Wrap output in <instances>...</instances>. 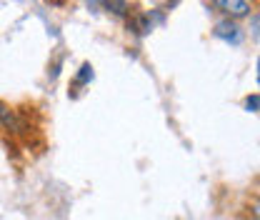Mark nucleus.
<instances>
[{
  "instance_id": "1",
  "label": "nucleus",
  "mask_w": 260,
  "mask_h": 220,
  "mask_svg": "<svg viewBox=\"0 0 260 220\" xmlns=\"http://www.w3.org/2000/svg\"><path fill=\"white\" fill-rule=\"evenodd\" d=\"M213 8H218L228 20H238V18H250L253 15V3L248 0H215Z\"/></svg>"
},
{
  "instance_id": "2",
  "label": "nucleus",
  "mask_w": 260,
  "mask_h": 220,
  "mask_svg": "<svg viewBox=\"0 0 260 220\" xmlns=\"http://www.w3.org/2000/svg\"><path fill=\"white\" fill-rule=\"evenodd\" d=\"M213 35L218 38V40H223V43H233V45H238L240 40H243V30H240V25L235 23V20H220V23H215V28H213Z\"/></svg>"
},
{
  "instance_id": "3",
  "label": "nucleus",
  "mask_w": 260,
  "mask_h": 220,
  "mask_svg": "<svg viewBox=\"0 0 260 220\" xmlns=\"http://www.w3.org/2000/svg\"><path fill=\"white\" fill-rule=\"evenodd\" d=\"M250 35L260 40V10H255L253 15H250Z\"/></svg>"
},
{
  "instance_id": "4",
  "label": "nucleus",
  "mask_w": 260,
  "mask_h": 220,
  "mask_svg": "<svg viewBox=\"0 0 260 220\" xmlns=\"http://www.w3.org/2000/svg\"><path fill=\"white\" fill-rule=\"evenodd\" d=\"M245 108L250 110V113H258L260 110V93H253L245 98Z\"/></svg>"
},
{
  "instance_id": "5",
  "label": "nucleus",
  "mask_w": 260,
  "mask_h": 220,
  "mask_svg": "<svg viewBox=\"0 0 260 220\" xmlns=\"http://www.w3.org/2000/svg\"><path fill=\"white\" fill-rule=\"evenodd\" d=\"M90 78H93V68H90V65L85 63V65H83V68H80V75H78V83H88Z\"/></svg>"
},
{
  "instance_id": "6",
  "label": "nucleus",
  "mask_w": 260,
  "mask_h": 220,
  "mask_svg": "<svg viewBox=\"0 0 260 220\" xmlns=\"http://www.w3.org/2000/svg\"><path fill=\"white\" fill-rule=\"evenodd\" d=\"M253 215L260 220V203H255V205H253Z\"/></svg>"
},
{
  "instance_id": "7",
  "label": "nucleus",
  "mask_w": 260,
  "mask_h": 220,
  "mask_svg": "<svg viewBox=\"0 0 260 220\" xmlns=\"http://www.w3.org/2000/svg\"><path fill=\"white\" fill-rule=\"evenodd\" d=\"M258 88H260V58H258Z\"/></svg>"
},
{
  "instance_id": "8",
  "label": "nucleus",
  "mask_w": 260,
  "mask_h": 220,
  "mask_svg": "<svg viewBox=\"0 0 260 220\" xmlns=\"http://www.w3.org/2000/svg\"><path fill=\"white\" fill-rule=\"evenodd\" d=\"M253 220H258V218H253Z\"/></svg>"
}]
</instances>
